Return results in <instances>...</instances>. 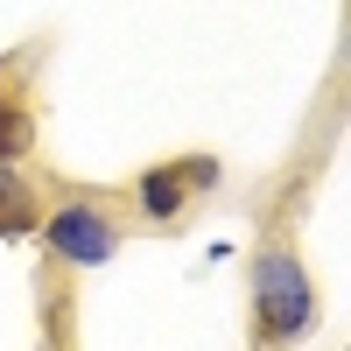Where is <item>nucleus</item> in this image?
<instances>
[{"instance_id":"5","label":"nucleus","mask_w":351,"mask_h":351,"mask_svg":"<svg viewBox=\"0 0 351 351\" xmlns=\"http://www.w3.org/2000/svg\"><path fill=\"white\" fill-rule=\"evenodd\" d=\"M28 148V112H14L8 99H0V162H14Z\"/></svg>"},{"instance_id":"3","label":"nucleus","mask_w":351,"mask_h":351,"mask_svg":"<svg viewBox=\"0 0 351 351\" xmlns=\"http://www.w3.org/2000/svg\"><path fill=\"white\" fill-rule=\"evenodd\" d=\"M211 176H218L211 162H162V169H148V176H141V211H148L155 225H169Z\"/></svg>"},{"instance_id":"4","label":"nucleus","mask_w":351,"mask_h":351,"mask_svg":"<svg viewBox=\"0 0 351 351\" xmlns=\"http://www.w3.org/2000/svg\"><path fill=\"white\" fill-rule=\"evenodd\" d=\"M14 232H36V204H28L21 176L0 169V239H14Z\"/></svg>"},{"instance_id":"1","label":"nucleus","mask_w":351,"mask_h":351,"mask_svg":"<svg viewBox=\"0 0 351 351\" xmlns=\"http://www.w3.org/2000/svg\"><path fill=\"white\" fill-rule=\"evenodd\" d=\"M309 274H302V260L288 253V246H267L253 260V330L267 337V344H288L302 324H309Z\"/></svg>"},{"instance_id":"2","label":"nucleus","mask_w":351,"mask_h":351,"mask_svg":"<svg viewBox=\"0 0 351 351\" xmlns=\"http://www.w3.org/2000/svg\"><path fill=\"white\" fill-rule=\"evenodd\" d=\"M43 239L64 253V260H77V267H99V260H112L120 232H112V218H106V211H92V204H64V211L43 225Z\"/></svg>"}]
</instances>
